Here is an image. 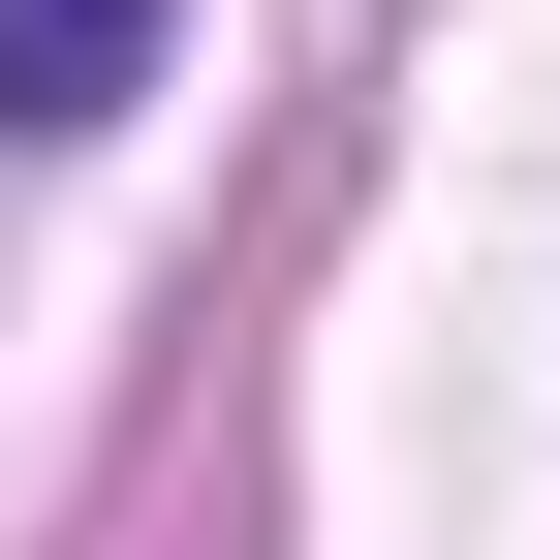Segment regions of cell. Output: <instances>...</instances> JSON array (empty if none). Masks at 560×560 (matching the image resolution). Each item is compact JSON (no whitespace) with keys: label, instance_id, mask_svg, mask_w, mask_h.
I'll return each instance as SVG.
<instances>
[{"label":"cell","instance_id":"obj_1","mask_svg":"<svg viewBox=\"0 0 560 560\" xmlns=\"http://www.w3.org/2000/svg\"><path fill=\"white\" fill-rule=\"evenodd\" d=\"M125 94H156V0H0V125H32V156L125 125Z\"/></svg>","mask_w":560,"mask_h":560}]
</instances>
